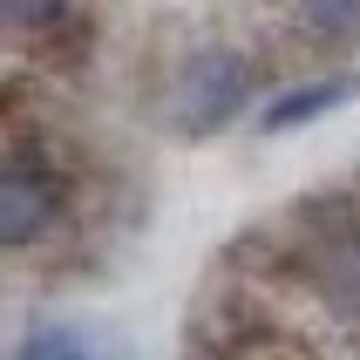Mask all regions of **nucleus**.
<instances>
[{
    "instance_id": "f257e3e1",
    "label": "nucleus",
    "mask_w": 360,
    "mask_h": 360,
    "mask_svg": "<svg viewBox=\"0 0 360 360\" xmlns=\"http://www.w3.org/2000/svg\"><path fill=\"white\" fill-rule=\"evenodd\" d=\"M252 102V55L231 41H204L170 75V129L177 136H218Z\"/></svg>"
},
{
    "instance_id": "f03ea898",
    "label": "nucleus",
    "mask_w": 360,
    "mask_h": 360,
    "mask_svg": "<svg viewBox=\"0 0 360 360\" xmlns=\"http://www.w3.org/2000/svg\"><path fill=\"white\" fill-rule=\"evenodd\" d=\"M55 211H61L55 170H48L34 150H14L7 170H0V245H7V252H27V245L55 224Z\"/></svg>"
},
{
    "instance_id": "7ed1b4c3",
    "label": "nucleus",
    "mask_w": 360,
    "mask_h": 360,
    "mask_svg": "<svg viewBox=\"0 0 360 360\" xmlns=\"http://www.w3.org/2000/svg\"><path fill=\"white\" fill-rule=\"evenodd\" d=\"M360 96V75L354 68H333V75H313V82H292V89H279V96L259 109V129L265 136H285V129H306V122L333 116L340 102Z\"/></svg>"
},
{
    "instance_id": "20e7f679",
    "label": "nucleus",
    "mask_w": 360,
    "mask_h": 360,
    "mask_svg": "<svg viewBox=\"0 0 360 360\" xmlns=\"http://www.w3.org/2000/svg\"><path fill=\"white\" fill-rule=\"evenodd\" d=\"M14 360H102V354H96V340H89L82 326H68V320H34L27 333H20Z\"/></svg>"
},
{
    "instance_id": "39448f33",
    "label": "nucleus",
    "mask_w": 360,
    "mask_h": 360,
    "mask_svg": "<svg viewBox=\"0 0 360 360\" xmlns=\"http://www.w3.org/2000/svg\"><path fill=\"white\" fill-rule=\"evenodd\" d=\"M300 27H313V34H354L360 27V14L354 7H306V14H292Z\"/></svg>"
}]
</instances>
